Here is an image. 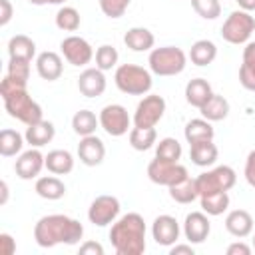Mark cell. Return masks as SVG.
Segmentation results:
<instances>
[{
    "label": "cell",
    "mask_w": 255,
    "mask_h": 255,
    "mask_svg": "<svg viewBox=\"0 0 255 255\" xmlns=\"http://www.w3.org/2000/svg\"><path fill=\"white\" fill-rule=\"evenodd\" d=\"M84 237V225L68 215L52 213L44 215L34 225V241L40 247H56V245H76Z\"/></svg>",
    "instance_id": "obj_1"
},
{
    "label": "cell",
    "mask_w": 255,
    "mask_h": 255,
    "mask_svg": "<svg viewBox=\"0 0 255 255\" xmlns=\"http://www.w3.org/2000/svg\"><path fill=\"white\" fill-rule=\"evenodd\" d=\"M110 241L118 255H141L145 251V221L131 211L112 223Z\"/></svg>",
    "instance_id": "obj_2"
},
{
    "label": "cell",
    "mask_w": 255,
    "mask_h": 255,
    "mask_svg": "<svg viewBox=\"0 0 255 255\" xmlns=\"http://www.w3.org/2000/svg\"><path fill=\"white\" fill-rule=\"evenodd\" d=\"M0 96H2L4 108L10 118H14L26 126H32V124L44 120L42 108L36 100H32V96L26 90V84H20V82L12 80L10 76H6L0 82Z\"/></svg>",
    "instance_id": "obj_3"
},
{
    "label": "cell",
    "mask_w": 255,
    "mask_h": 255,
    "mask_svg": "<svg viewBox=\"0 0 255 255\" xmlns=\"http://www.w3.org/2000/svg\"><path fill=\"white\" fill-rule=\"evenodd\" d=\"M114 82H116L118 90L128 96H145L153 86L151 72L137 64L118 66L116 74H114Z\"/></svg>",
    "instance_id": "obj_4"
},
{
    "label": "cell",
    "mask_w": 255,
    "mask_h": 255,
    "mask_svg": "<svg viewBox=\"0 0 255 255\" xmlns=\"http://www.w3.org/2000/svg\"><path fill=\"white\" fill-rule=\"evenodd\" d=\"M147 64H149L151 74L167 78V76H177L185 70L187 56L177 46H161V48H153L149 52Z\"/></svg>",
    "instance_id": "obj_5"
},
{
    "label": "cell",
    "mask_w": 255,
    "mask_h": 255,
    "mask_svg": "<svg viewBox=\"0 0 255 255\" xmlns=\"http://www.w3.org/2000/svg\"><path fill=\"white\" fill-rule=\"evenodd\" d=\"M253 32H255V18L251 16V12H245L241 8L233 10L221 26V38L233 46L247 44Z\"/></svg>",
    "instance_id": "obj_6"
},
{
    "label": "cell",
    "mask_w": 255,
    "mask_h": 255,
    "mask_svg": "<svg viewBox=\"0 0 255 255\" xmlns=\"http://www.w3.org/2000/svg\"><path fill=\"white\" fill-rule=\"evenodd\" d=\"M235 181H237V173L229 165H217L195 177L199 195H207L215 191H229L235 185Z\"/></svg>",
    "instance_id": "obj_7"
},
{
    "label": "cell",
    "mask_w": 255,
    "mask_h": 255,
    "mask_svg": "<svg viewBox=\"0 0 255 255\" xmlns=\"http://www.w3.org/2000/svg\"><path fill=\"white\" fill-rule=\"evenodd\" d=\"M165 114V100L157 94L143 96L133 112V126L135 128H155Z\"/></svg>",
    "instance_id": "obj_8"
},
{
    "label": "cell",
    "mask_w": 255,
    "mask_h": 255,
    "mask_svg": "<svg viewBox=\"0 0 255 255\" xmlns=\"http://www.w3.org/2000/svg\"><path fill=\"white\" fill-rule=\"evenodd\" d=\"M98 118H100V128L112 137H120V135H126L129 131L131 118H129L128 110L122 104L104 106Z\"/></svg>",
    "instance_id": "obj_9"
},
{
    "label": "cell",
    "mask_w": 255,
    "mask_h": 255,
    "mask_svg": "<svg viewBox=\"0 0 255 255\" xmlns=\"http://www.w3.org/2000/svg\"><path fill=\"white\" fill-rule=\"evenodd\" d=\"M189 173H187V167L181 165L179 161H165V159H151L149 165H147V177L157 183V185H165V187H171L173 183L185 179Z\"/></svg>",
    "instance_id": "obj_10"
},
{
    "label": "cell",
    "mask_w": 255,
    "mask_h": 255,
    "mask_svg": "<svg viewBox=\"0 0 255 255\" xmlns=\"http://www.w3.org/2000/svg\"><path fill=\"white\" fill-rule=\"evenodd\" d=\"M120 199L116 195H98L88 209V219L96 227H106L114 223L120 215Z\"/></svg>",
    "instance_id": "obj_11"
},
{
    "label": "cell",
    "mask_w": 255,
    "mask_h": 255,
    "mask_svg": "<svg viewBox=\"0 0 255 255\" xmlns=\"http://www.w3.org/2000/svg\"><path fill=\"white\" fill-rule=\"evenodd\" d=\"M60 50H62L64 60L68 64H72V66H78V68L80 66H88L94 60V56H96L92 44L86 38L74 36V34L60 42Z\"/></svg>",
    "instance_id": "obj_12"
},
{
    "label": "cell",
    "mask_w": 255,
    "mask_h": 255,
    "mask_svg": "<svg viewBox=\"0 0 255 255\" xmlns=\"http://www.w3.org/2000/svg\"><path fill=\"white\" fill-rule=\"evenodd\" d=\"M46 167V155L40 151V147H30L20 153V157L14 163V171L20 179H38L40 171Z\"/></svg>",
    "instance_id": "obj_13"
},
{
    "label": "cell",
    "mask_w": 255,
    "mask_h": 255,
    "mask_svg": "<svg viewBox=\"0 0 255 255\" xmlns=\"http://www.w3.org/2000/svg\"><path fill=\"white\" fill-rule=\"evenodd\" d=\"M179 233H181V229L173 215H167V213L157 215L151 223V237L161 247H171L173 243H177Z\"/></svg>",
    "instance_id": "obj_14"
},
{
    "label": "cell",
    "mask_w": 255,
    "mask_h": 255,
    "mask_svg": "<svg viewBox=\"0 0 255 255\" xmlns=\"http://www.w3.org/2000/svg\"><path fill=\"white\" fill-rule=\"evenodd\" d=\"M209 233H211V223H209V217L205 211H191L185 215L183 235L189 243L199 245L209 237Z\"/></svg>",
    "instance_id": "obj_15"
},
{
    "label": "cell",
    "mask_w": 255,
    "mask_h": 255,
    "mask_svg": "<svg viewBox=\"0 0 255 255\" xmlns=\"http://www.w3.org/2000/svg\"><path fill=\"white\" fill-rule=\"evenodd\" d=\"M78 157L88 167L100 165L104 161V157H106V145H104V141L96 133L84 135L80 139V143H78Z\"/></svg>",
    "instance_id": "obj_16"
},
{
    "label": "cell",
    "mask_w": 255,
    "mask_h": 255,
    "mask_svg": "<svg viewBox=\"0 0 255 255\" xmlns=\"http://www.w3.org/2000/svg\"><path fill=\"white\" fill-rule=\"evenodd\" d=\"M78 90L86 98H98L106 92V76L100 68H86L78 76Z\"/></svg>",
    "instance_id": "obj_17"
},
{
    "label": "cell",
    "mask_w": 255,
    "mask_h": 255,
    "mask_svg": "<svg viewBox=\"0 0 255 255\" xmlns=\"http://www.w3.org/2000/svg\"><path fill=\"white\" fill-rule=\"evenodd\" d=\"M36 72L42 80L46 82H56L62 72H64V62H62V56L56 54V52H42L36 56Z\"/></svg>",
    "instance_id": "obj_18"
},
{
    "label": "cell",
    "mask_w": 255,
    "mask_h": 255,
    "mask_svg": "<svg viewBox=\"0 0 255 255\" xmlns=\"http://www.w3.org/2000/svg\"><path fill=\"white\" fill-rule=\"evenodd\" d=\"M225 229L237 237V239H243L247 235L253 233V217L247 209H233L227 213L225 217Z\"/></svg>",
    "instance_id": "obj_19"
},
{
    "label": "cell",
    "mask_w": 255,
    "mask_h": 255,
    "mask_svg": "<svg viewBox=\"0 0 255 255\" xmlns=\"http://www.w3.org/2000/svg\"><path fill=\"white\" fill-rule=\"evenodd\" d=\"M124 44L131 52H147V50H153L155 36L151 30H147L143 26H133L124 34Z\"/></svg>",
    "instance_id": "obj_20"
},
{
    "label": "cell",
    "mask_w": 255,
    "mask_h": 255,
    "mask_svg": "<svg viewBox=\"0 0 255 255\" xmlns=\"http://www.w3.org/2000/svg\"><path fill=\"white\" fill-rule=\"evenodd\" d=\"M54 135H56V128L48 120H40V122L28 126L26 133H24L26 143H30L32 147H44L46 143H50L54 139Z\"/></svg>",
    "instance_id": "obj_21"
},
{
    "label": "cell",
    "mask_w": 255,
    "mask_h": 255,
    "mask_svg": "<svg viewBox=\"0 0 255 255\" xmlns=\"http://www.w3.org/2000/svg\"><path fill=\"white\" fill-rule=\"evenodd\" d=\"M34 191H36L42 199L56 201V199H62V197L66 195V183H64L58 175H42V177L36 179Z\"/></svg>",
    "instance_id": "obj_22"
},
{
    "label": "cell",
    "mask_w": 255,
    "mask_h": 255,
    "mask_svg": "<svg viewBox=\"0 0 255 255\" xmlns=\"http://www.w3.org/2000/svg\"><path fill=\"white\" fill-rule=\"evenodd\" d=\"M213 96V90H211V84L205 80V78H193L187 82L185 86V102L193 108H201L209 98Z\"/></svg>",
    "instance_id": "obj_23"
},
{
    "label": "cell",
    "mask_w": 255,
    "mask_h": 255,
    "mask_svg": "<svg viewBox=\"0 0 255 255\" xmlns=\"http://www.w3.org/2000/svg\"><path fill=\"white\" fill-rule=\"evenodd\" d=\"M219 149L213 143V139H205V141H197L189 145V157L197 167H209L217 161Z\"/></svg>",
    "instance_id": "obj_24"
},
{
    "label": "cell",
    "mask_w": 255,
    "mask_h": 255,
    "mask_svg": "<svg viewBox=\"0 0 255 255\" xmlns=\"http://www.w3.org/2000/svg\"><path fill=\"white\" fill-rule=\"evenodd\" d=\"M239 84L245 90L255 92V42H247L243 48V60H241V68H239Z\"/></svg>",
    "instance_id": "obj_25"
},
{
    "label": "cell",
    "mask_w": 255,
    "mask_h": 255,
    "mask_svg": "<svg viewBox=\"0 0 255 255\" xmlns=\"http://www.w3.org/2000/svg\"><path fill=\"white\" fill-rule=\"evenodd\" d=\"M183 135H185V141L191 145V143H197V141L213 139L215 129H213V126H211L209 120H205V118H195V120H189V122L185 124Z\"/></svg>",
    "instance_id": "obj_26"
},
{
    "label": "cell",
    "mask_w": 255,
    "mask_h": 255,
    "mask_svg": "<svg viewBox=\"0 0 255 255\" xmlns=\"http://www.w3.org/2000/svg\"><path fill=\"white\" fill-rule=\"evenodd\" d=\"M8 56L32 62V58L36 56V42L26 34H16L8 40Z\"/></svg>",
    "instance_id": "obj_27"
},
{
    "label": "cell",
    "mask_w": 255,
    "mask_h": 255,
    "mask_svg": "<svg viewBox=\"0 0 255 255\" xmlns=\"http://www.w3.org/2000/svg\"><path fill=\"white\" fill-rule=\"evenodd\" d=\"M46 169L54 175H66L74 169V155L68 149H52L46 155Z\"/></svg>",
    "instance_id": "obj_28"
},
{
    "label": "cell",
    "mask_w": 255,
    "mask_h": 255,
    "mask_svg": "<svg viewBox=\"0 0 255 255\" xmlns=\"http://www.w3.org/2000/svg\"><path fill=\"white\" fill-rule=\"evenodd\" d=\"M199 112H201V118H205L209 122H221V120H225L229 116V102L221 94H213L199 108Z\"/></svg>",
    "instance_id": "obj_29"
},
{
    "label": "cell",
    "mask_w": 255,
    "mask_h": 255,
    "mask_svg": "<svg viewBox=\"0 0 255 255\" xmlns=\"http://www.w3.org/2000/svg\"><path fill=\"white\" fill-rule=\"evenodd\" d=\"M167 189H169V197H171L175 203H181V205L191 203V201H195V199L199 197L195 177H189V175H187L185 179H181V181L173 183V185H171V187H167Z\"/></svg>",
    "instance_id": "obj_30"
},
{
    "label": "cell",
    "mask_w": 255,
    "mask_h": 255,
    "mask_svg": "<svg viewBox=\"0 0 255 255\" xmlns=\"http://www.w3.org/2000/svg\"><path fill=\"white\" fill-rule=\"evenodd\" d=\"M217 58V46L211 40H197L191 44L189 50V60L195 66H209L213 60Z\"/></svg>",
    "instance_id": "obj_31"
},
{
    "label": "cell",
    "mask_w": 255,
    "mask_h": 255,
    "mask_svg": "<svg viewBox=\"0 0 255 255\" xmlns=\"http://www.w3.org/2000/svg\"><path fill=\"white\" fill-rule=\"evenodd\" d=\"M199 203H201V211H205L207 215L215 217L227 211L229 207V193L227 191H215V193H207V195H199Z\"/></svg>",
    "instance_id": "obj_32"
},
{
    "label": "cell",
    "mask_w": 255,
    "mask_h": 255,
    "mask_svg": "<svg viewBox=\"0 0 255 255\" xmlns=\"http://www.w3.org/2000/svg\"><path fill=\"white\" fill-rule=\"evenodd\" d=\"M100 126V118L92 112V110H80L74 114L72 118V129L84 137V135H92L96 133V128Z\"/></svg>",
    "instance_id": "obj_33"
},
{
    "label": "cell",
    "mask_w": 255,
    "mask_h": 255,
    "mask_svg": "<svg viewBox=\"0 0 255 255\" xmlns=\"http://www.w3.org/2000/svg\"><path fill=\"white\" fill-rule=\"evenodd\" d=\"M24 135L16 129H10V128H4L0 131V155L2 157H12L16 153L22 151L24 147Z\"/></svg>",
    "instance_id": "obj_34"
},
{
    "label": "cell",
    "mask_w": 255,
    "mask_h": 255,
    "mask_svg": "<svg viewBox=\"0 0 255 255\" xmlns=\"http://www.w3.org/2000/svg\"><path fill=\"white\" fill-rule=\"evenodd\" d=\"M157 141L155 128H131L129 129V145L137 151H147Z\"/></svg>",
    "instance_id": "obj_35"
},
{
    "label": "cell",
    "mask_w": 255,
    "mask_h": 255,
    "mask_svg": "<svg viewBox=\"0 0 255 255\" xmlns=\"http://www.w3.org/2000/svg\"><path fill=\"white\" fill-rule=\"evenodd\" d=\"M82 24V18H80V12L74 8V6H62L58 12H56V26L64 32H76Z\"/></svg>",
    "instance_id": "obj_36"
},
{
    "label": "cell",
    "mask_w": 255,
    "mask_h": 255,
    "mask_svg": "<svg viewBox=\"0 0 255 255\" xmlns=\"http://www.w3.org/2000/svg\"><path fill=\"white\" fill-rule=\"evenodd\" d=\"M181 153H183L181 143L175 137H163L155 145V157L165 159V161H179Z\"/></svg>",
    "instance_id": "obj_37"
},
{
    "label": "cell",
    "mask_w": 255,
    "mask_h": 255,
    "mask_svg": "<svg viewBox=\"0 0 255 255\" xmlns=\"http://www.w3.org/2000/svg\"><path fill=\"white\" fill-rule=\"evenodd\" d=\"M94 58H96V68L108 72V70L116 68L120 54H118V50H116L114 46H110V44H102V46L96 50V56H94Z\"/></svg>",
    "instance_id": "obj_38"
},
{
    "label": "cell",
    "mask_w": 255,
    "mask_h": 255,
    "mask_svg": "<svg viewBox=\"0 0 255 255\" xmlns=\"http://www.w3.org/2000/svg\"><path fill=\"white\" fill-rule=\"evenodd\" d=\"M191 8L201 16L203 20H215L221 14L219 0H191Z\"/></svg>",
    "instance_id": "obj_39"
},
{
    "label": "cell",
    "mask_w": 255,
    "mask_h": 255,
    "mask_svg": "<svg viewBox=\"0 0 255 255\" xmlns=\"http://www.w3.org/2000/svg\"><path fill=\"white\" fill-rule=\"evenodd\" d=\"M12 80L20 82V84H28V78H30V62L28 60H16V58H10L8 62V74Z\"/></svg>",
    "instance_id": "obj_40"
},
{
    "label": "cell",
    "mask_w": 255,
    "mask_h": 255,
    "mask_svg": "<svg viewBox=\"0 0 255 255\" xmlns=\"http://www.w3.org/2000/svg\"><path fill=\"white\" fill-rule=\"evenodd\" d=\"M131 0H100V10L104 12V16L118 20L126 14V10L129 8Z\"/></svg>",
    "instance_id": "obj_41"
},
{
    "label": "cell",
    "mask_w": 255,
    "mask_h": 255,
    "mask_svg": "<svg viewBox=\"0 0 255 255\" xmlns=\"http://www.w3.org/2000/svg\"><path fill=\"white\" fill-rule=\"evenodd\" d=\"M243 175H245V181L255 187V149L249 151L247 159H245V169H243Z\"/></svg>",
    "instance_id": "obj_42"
},
{
    "label": "cell",
    "mask_w": 255,
    "mask_h": 255,
    "mask_svg": "<svg viewBox=\"0 0 255 255\" xmlns=\"http://www.w3.org/2000/svg\"><path fill=\"white\" fill-rule=\"evenodd\" d=\"M16 253V241L10 233H0V255H14Z\"/></svg>",
    "instance_id": "obj_43"
},
{
    "label": "cell",
    "mask_w": 255,
    "mask_h": 255,
    "mask_svg": "<svg viewBox=\"0 0 255 255\" xmlns=\"http://www.w3.org/2000/svg\"><path fill=\"white\" fill-rule=\"evenodd\" d=\"M14 16V8L10 0H0V26H6Z\"/></svg>",
    "instance_id": "obj_44"
},
{
    "label": "cell",
    "mask_w": 255,
    "mask_h": 255,
    "mask_svg": "<svg viewBox=\"0 0 255 255\" xmlns=\"http://www.w3.org/2000/svg\"><path fill=\"white\" fill-rule=\"evenodd\" d=\"M80 253L82 255H104V247L98 241H86L80 245Z\"/></svg>",
    "instance_id": "obj_45"
},
{
    "label": "cell",
    "mask_w": 255,
    "mask_h": 255,
    "mask_svg": "<svg viewBox=\"0 0 255 255\" xmlns=\"http://www.w3.org/2000/svg\"><path fill=\"white\" fill-rule=\"evenodd\" d=\"M227 255H251V245L243 241H235L227 247Z\"/></svg>",
    "instance_id": "obj_46"
},
{
    "label": "cell",
    "mask_w": 255,
    "mask_h": 255,
    "mask_svg": "<svg viewBox=\"0 0 255 255\" xmlns=\"http://www.w3.org/2000/svg\"><path fill=\"white\" fill-rule=\"evenodd\" d=\"M169 255H193V247H191V243L189 245H183V243H173L171 247H169Z\"/></svg>",
    "instance_id": "obj_47"
},
{
    "label": "cell",
    "mask_w": 255,
    "mask_h": 255,
    "mask_svg": "<svg viewBox=\"0 0 255 255\" xmlns=\"http://www.w3.org/2000/svg\"><path fill=\"white\" fill-rule=\"evenodd\" d=\"M235 2H237L239 8L245 10V12H253V10H255V0H235Z\"/></svg>",
    "instance_id": "obj_48"
},
{
    "label": "cell",
    "mask_w": 255,
    "mask_h": 255,
    "mask_svg": "<svg viewBox=\"0 0 255 255\" xmlns=\"http://www.w3.org/2000/svg\"><path fill=\"white\" fill-rule=\"evenodd\" d=\"M0 191H2L0 205H6V201H8V183H6V181H2V183H0Z\"/></svg>",
    "instance_id": "obj_49"
},
{
    "label": "cell",
    "mask_w": 255,
    "mask_h": 255,
    "mask_svg": "<svg viewBox=\"0 0 255 255\" xmlns=\"http://www.w3.org/2000/svg\"><path fill=\"white\" fill-rule=\"evenodd\" d=\"M30 4H34V6H44V4H50V0H28Z\"/></svg>",
    "instance_id": "obj_50"
},
{
    "label": "cell",
    "mask_w": 255,
    "mask_h": 255,
    "mask_svg": "<svg viewBox=\"0 0 255 255\" xmlns=\"http://www.w3.org/2000/svg\"><path fill=\"white\" fill-rule=\"evenodd\" d=\"M66 0H50V4H64Z\"/></svg>",
    "instance_id": "obj_51"
},
{
    "label": "cell",
    "mask_w": 255,
    "mask_h": 255,
    "mask_svg": "<svg viewBox=\"0 0 255 255\" xmlns=\"http://www.w3.org/2000/svg\"><path fill=\"white\" fill-rule=\"evenodd\" d=\"M253 249H255V235H253Z\"/></svg>",
    "instance_id": "obj_52"
}]
</instances>
